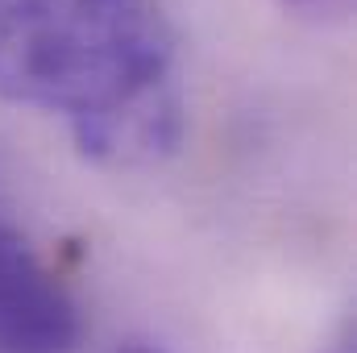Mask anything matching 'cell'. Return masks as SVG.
I'll return each instance as SVG.
<instances>
[{
  "label": "cell",
  "instance_id": "cell-1",
  "mask_svg": "<svg viewBox=\"0 0 357 353\" xmlns=\"http://www.w3.org/2000/svg\"><path fill=\"white\" fill-rule=\"evenodd\" d=\"M0 100L63 117L100 167H150L183 137L175 33L154 0H0Z\"/></svg>",
  "mask_w": 357,
  "mask_h": 353
},
{
  "label": "cell",
  "instance_id": "cell-2",
  "mask_svg": "<svg viewBox=\"0 0 357 353\" xmlns=\"http://www.w3.org/2000/svg\"><path fill=\"white\" fill-rule=\"evenodd\" d=\"M84 312L59 270L0 216V353H75Z\"/></svg>",
  "mask_w": 357,
  "mask_h": 353
},
{
  "label": "cell",
  "instance_id": "cell-3",
  "mask_svg": "<svg viewBox=\"0 0 357 353\" xmlns=\"http://www.w3.org/2000/svg\"><path fill=\"white\" fill-rule=\"evenodd\" d=\"M278 4H282L287 13L312 21V25H337V21H345L349 8H354V0H278Z\"/></svg>",
  "mask_w": 357,
  "mask_h": 353
},
{
  "label": "cell",
  "instance_id": "cell-4",
  "mask_svg": "<svg viewBox=\"0 0 357 353\" xmlns=\"http://www.w3.org/2000/svg\"><path fill=\"white\" fill-rule=\"evenodd\" d=\"M108 353H167L158 341H146V337H129V341H116Z\"/></svg>",
  "mask_w": 357,
  "mask_h": 353
}]
</instances>
